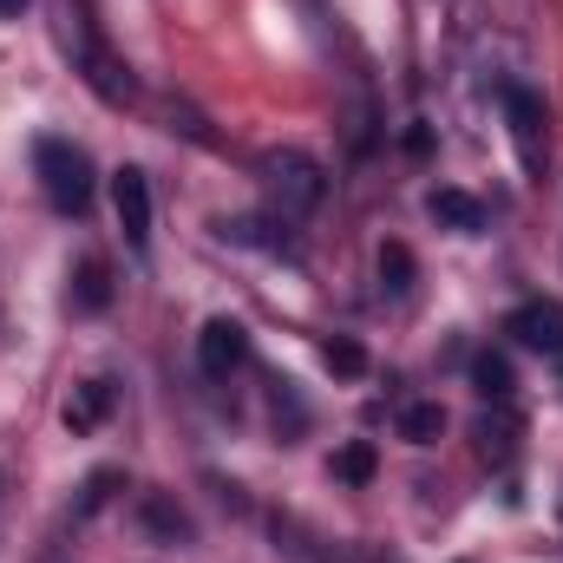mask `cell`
<instances>
[{
  "label": "cell",
  "instance_id": "cell-1",
  "mask_svg": "<svg viewBox=\"0 0 563 563\" xmlns=\"http://www.w3.org/2000/svg\"><path fill=\"white\" fill-rule=\"evenodd\" d=\"M256 177H263L269 217H282V223H301V217H314V210H321V197H328V170H321L308 151H295V144L269 151V157L256 164Z\"/></svg>",
  "mask_w": 563,
  "mask_h": 563
},
{
  "label": "cell",
  "instance_id": "cell-2",
  "mask_svg": "<svg viewBox=\"0 0 563 563\" xmlns=\"http://www.w3.org/2000/svg\"><path fill=\"white\" fill-rule=\"evenodd\" d=\"M33 177L46 190V203L59 217H79L92 203V157L79 151L73 139H40L33 144Z\"/></svg>",
  "mask_w": 563,
  "mask_h": 563
},
{
  "label": "cell",
  "instance_id": "cell-3",
  "mask_svg": "<svg viewBox=\"0 0 563 563\" xmlns=\"http://www.w3.org/2000/svg\"><path fill=\"white\" fill-rule=\"evenodd\" d=\"M59 40H66V53L79 59V73L92 79V92H99V99H112V106H125V99H132V73H125V66H119V59L86 33V20H79L73 7L59 13Z\"/></svg>",
  "mask_w": 563,
  "mask_h": 563
},
{
  "label": "cell",
  "instance_id": "cell-4",
  "mask_svg": "<svg viewBox=\"0 0 563 563\" xmlns=\"http://www.w3.org/2000/svg\"><path fill=\"white\" fill-rule=\"evenodd\" d=\"M243 361H250V334H243V321H230V314L203 321V334H197V367H203L210 380H230Z\"/></svg>",
  "mask_w": 563,
  "mask_h": 563
},
{
  "label": "cell",
  "instance_id": "cell-5",
  "mask_svg": "<svg viewBox=\"0 0 563 563\" xmlns=\"http://www.w3.org/2000/svg\"><path fill=\"white\" fill-rule=\"evenodd\" d=\"M112 210H119L125 243L144 250V243H151V177H144L139 164H125V170L112 177Z\"/></svg>",
  "mask_w": 563,
  "mask_h": 563
},
{
  "label": "cell",
  "instance_id": "cell-6",
  "mask_svg": "<svg viewBox=\"0 0 563 563\" xmlns=\"http://www.w3.org/2000/svg\"><path fill=\"white\" fill-rule=\"evenodd\" d=\"M505 334H518L525 347H538L544 361H563V308L558 301H525V308H511V321H505Z\"/></svg>",
  "mask_w": 563,
  "mask_h": 563
},
{
  "label": "cell",
  "instance_id": "cell-7",
  "mask_svg": "<svg viewBox=\"0 0 563 563\" xmlns=\"http://www.w3.org/2000/svg\"><path fill=\"white\" fill-rule=\"evenodd\" d=\"M505 119H511L518 157L538 170V164H544V99H538L531 86H505Z\"/></svg>",
  "mask_w": 563,
  "mask_h": 563
},
{
  "label": "cell",
  "instance_id": "cell-8",
  "mask_svg": "<svg viewBox=\"0 0 563 563\" xmlns=\"http://www.w3.org/2000/svg\"><path fill=\"white\" fill-rule=\"evenodd\" d=\"M66 301H73V314H106L112 308V269H106V256H79Z\"/></svg>",
  "mask_w": 563,
  "mask_h": 563
},
{
  "label": "cell",
  "instance_id": "cell-9",
  "mask_svg": "<svg viewBox=\"0 0 563 563\" xmlns=\"http://www.w3.org/2000/svg\"><path fill=\"white\" fill-rule=\"evenodd\" d=\"M426 210H432L439 230H459V236H478V230H485V210H478V197H465V190H432Z\"/></svg>",
  "mask_w": 563,
  "mask_h": 563
},
{
  "label": "cell",
  "instance_id": "cell-10",
  "mask_svg": "<svg viewBox=\"0 0 563 563\" xmlns=\"http://www.w3.org/2000/svg\"><path fill=\"white\" fill-rule=\"evenodd\" d=\"M112 413V380H79L66 400V432H99Z\"/></svg>",
  "mask_w": 563,
  "mask_h": 563
},
{
  "label": "cell",
  "instance_id": "cell-11",
  "mask_svg": "<svg viewBox=\"0 0 563 563\" xmlns=\"http://www.w3.org/2000/svg\"><path fill=\"white\" fill-rule=\"evenodd\" d=\"M472 387H478L492 407H511V387H518V380H511V361H505L498 347H485V354L472 361Z\"/></svg>",
  "mask_w": 563,
  "mask_h": 563
},
{
  "label": "cell",
  "instance_id": "cell-12",
  "mask_svg": "<svg viewBox=\"0 0 563 563\" xmlns=\"http://www.w3.org/2000/svg\"><path fill=\"white\" fill-rule=\"evenodd\" d=\"M139 525L157 538V544H190V518H184L170 498H144V505H139Z\"/></svg>",
  "mask_w": 563,
  "mask_h": 563
},
{
  "label": "cell",
  "instance_id": "cell-13",
  "mask_svg": "<svg viewBox=\"0 0 563 563\" xmlns=\"http://www.w3.org/2000/svg\"><path fill=\"white\" fill-rule=\"evenodd\" d=\"M223 236L230 243H250V250H288V230H282V217H230L223 223Z\"/></svg>",
  "mask_w": 563,
  "mask_h": 563
},
{
  "label": "cell",
  "instance_id": "cell-14",
  "mask_svg": "<svg viewBox=\"0 0 563 563\" xmlns=\"http://www.w3.org/2000/svg\"><path fill=\"white\" fill-rule=\"evenodd\" d=\"M472 439H478V452H485L492 465H505V459L518 452V420H511V413L498 407V413H485V420L472 426Z\"/></svg>",
  "mask_w": 563,
  "mask_h": 563
},
{
  "label": "cell",
  "instance_id": "cell-15",
  "mask_svg": "<svg viewBox=\"0 0 563 563\" xmlns=\"http://www.w3.org/2000/svg\"><path fill=\"white\" fill-rule=\"evenodd\" d=\"M328 472H334L341 485H367V478L380 472V459H374V445H367V439H354V445H341V452H334V465H328Z\"/></svg>",
  "mask_w": 563,
  "mask_h": 563
},
{
  "label": "cell",
  "instance_id": "cell-16",
  "mask_svg": "<svg viewBox=\"0 0 563 563\" xmlns=\"http://www.w3.org/2000/svg\"><path fill=\"white\" fill-rule=\"evenodd\" d=\"M400 432H407L413 445H432V439L445 432V407H439V400H413V407L400 413Z\"/></svg>",
  "mask_w": 563,
  "mask_h": 563
},
{
  "label": "cell",
  "instance_id": "cell-17",
  "mask_svg": "<svg viewBox=\"0 0 563 563\" xmlns=\"http://www.w3.org/2000/svg\"><path fill=\"white\" fill-rule=\"evenodd\" d=\"M321 361H328V374H341V380H361V374H367V347L347 341V334H334V341L321 347Z\"/></svg>",
  "mask_w": 563,
  "mask_h": 563
},
{
  "label": "cell",
  "instance_id": "cell-18",
  "mask_svg": "<svg viewBox=\"0 0 563 563\" xmlns=\"http://www.w3.org/2000/svg\"><path fill=\"white\" fill-rule=\"evenodd\" d=\"M380 282L400 295V288H413V250L407 243H380Z\"/></svg>",
  "mask_w": 563,
  "mask_h": 563
},
{
  "label": "cell",
  "instance_id": "cell-19",
  "mask_svg": "<svg viewBox=\"0 0 563 563\" xmlns=\"http://www.w3.org/2000/svg\"><path fill=\"white\" fill-rule=\"evenodd\" d=\"M112 492H119V472H92V478L79 485V505H73V518H92V511H99Z\"/></svg>",
  "mask_w": 563,
  "mask_h": 563
},
{
  "label": "cell",
  "instance_id": "cell-20",
  "mask_svg": "<svg viewBox=\"0 0 563 563\" xmlns=\"http://www.w3.org/2000/svg\"><path fill=\"white\" fill-rule=\"evenodd\" d=\"M0 13H7V20H13V13H26V0H0Z\"/></svg>",
  "mask_w": 563,
  "mask_h": 563
}]
</instances>
